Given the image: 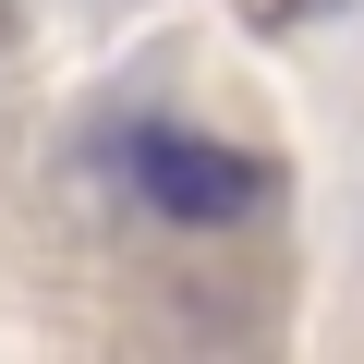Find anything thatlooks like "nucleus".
Returning a JSON list of instances; mask_svg holds the SVG:
<instances>
[{"instance_id":"1","label":"nucleus","mask_w":364,"mask_h":364,"mask_svg":"<svg viewBox=\"0 0 364 364\" xmlns=\"http://www.w3.org/2000/svg\"><path fill=\"white\" fill-rule=\"evenodd\" d=\"M134 182H146V207H170V219H243L255 195H267V170L243 158V146H207V134H134Z\"/></svg>"}]
</instances>
